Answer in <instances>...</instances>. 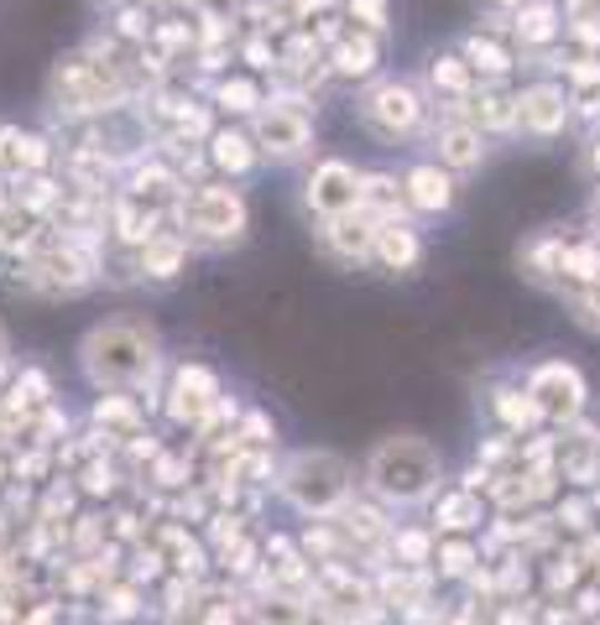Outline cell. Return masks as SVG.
Returning <instances> with one entry per match:
<instances>
[{
	"label": "cell",
	"mask_w": 600,
	"mask_h": 625,
	"mask_svg": "<svg viewBox=\"0 0 600 625\" xmlns=\"http://www.w3.org/2000/svg\"><path fill=\"white\" fill-rule=\"evenodd\" d=\"M532 396L543 406V417H574L584 406V381L569 365H543V371L532 375Z\"/></svg>",
	"instance_id": "52a82bcc"
},
{
	"label": "cell",
	"mask_w": 600,
	"mask_h": 625,
	"mask_svg": "<svg viewBox=\"0 0 600 625\" xmlns=\"http://www.w3.org/2000/svg\"><path fill=\"white\" fill-rule=\"evenodd\" d=\"M309 203L324 214V220H340V214H356L360 209V178L356 168L344 162H324V168L309 178Z\"/></svg>",
	"instance_id": "8992f818"
},
{
	"label": "cell",
	"mask_w": 600,
	"mask_h": 625,
	"mask_svg": "<svg viewBox=\"0 0 600 625\" xmlns=\"http://www.w3.org/2000/svg\"><path fill=\"white\" fill-rule=\"evenodd\" d=\"M418 94H412L408 84H381V89H371L366 94V104H360V115H366V125L371 131H381V135H402V131H412L418 125Z\"/></svg>",
	"instance_id": "5b68a950"
},
{
	"label": "cell",
	"mask_w": 600,
	"mask_h": 625,
	"mask_svg": "<svg viewBox=\"0 0 600 625\" xmlns=\"http://www.w3.org/2000/svg\"><path fill=\"white\" fill-rule=\"evenodd\" d=\"M11 141H17V135H11ZM17 157L27 162V168H42V162H48V147H42L37 135H21V141H17Z\"/></svg>",
	"instance_id": "f1b7e54d"
},
{
	"label": "cell",
	"mask_w": 600,
	"mask_h": 625,
	"mask_svg": "<svg viewBox=\"0 0 600 625\" xmlns=\"http://www.w3.org/2000/svg\"><path fill=\"white\" fill-rule=\"evenodd\" d=\"M501 6H522V0H501Z\"/></svg>",
	"instance_id": "836d02e7"
},
{
	"label": "cell",
	"mask_w": 600,
	"mask_h": 625,
	"mask_svg": "<svg viewBox=\"0 0 600 625\" xmlns=\"http://www.w3.org/2000/svg\"><path fill=\"white\" fill-rule=\"evenodd\" d=\"M58 94H69V110H104V100L116 94V84H110L104 63L73 58V63H63V73H58Z\"/></svg>",
	"instance_id": "ba28073f"
},
{
	"label": "cell",
	"mask_w": 600,
	"mask_h": 625,
	"mask_svg": "<svg viewBox=\"0 0 600 625\" xmlns=\"http://www.w3.org/2000/svg\"><path fill=\"white\" fill-rule=\"evenodd\" d=\"M377 220H350V214H340V220H329V240L340 245L344 255H377Z\"/></svg>",
	"instance_id": "8fae6325"
},
{
	"label": "cell",
	"mask_w": 600,
	"mask_h": 625,
	"mask_svg": "<svg viewBox=\"0 0 600 625\" xmlns=\"http://www.w3.org/2000/svg\"><path fill=\"white\" fill-rule=\"evenodd\" d=\"M183 224L204 240H236L240 224H246V203H240L230 188H199V193L183 203Z\"/></svg>",
	"instance_id": "277c9868"
},
{
	"label": "cell",
	"mask_w": 600,
	"mask_h": 625,
	"mask_svg": "<svg viewBox=\"0 0 600 625\" xmlns=\"http://www.w3.org/2000/svg\"><path fill=\"white\" fill-rule=\"evenodd\" d=\"M559 271L580 276V282H596V276H600V251H596V245H569V251L559 255Z\"/></svg>",
	"instance_id": "ffe728a7"
},
{
	"label": "cell",
	"mask_w": 600,
	"mask_h": 625,
	"mask_svg": "<svg viewBox=\"0 0 600 625\" xmlns=\"http://www.w3.org/2000/svg\"><path fill=\"white\" fill-rule=\"evenodd\" d=\"M574 79H580V84H596V79H600V63H596V58H580V63H574Z\"/></svg>",
	"instance_id": "1f68e13d"
},
{
	"label": "cell",
	"mask_w": 600,
	"mask_h": 625,
	"mask_svg": "<svg viewBox=\"0 0 600 625\" xmlns=\"http://www.w3.org/2000/svg\"><path fill=\"white\" fill-rule=\"evenodd\" d=\"M596 162H600V152H596Z\"/></svg>",
	"instance_id": "d590c367"
},
{
	"label": "cell",
	"mask_w": 600,
	"mask_h": 625,
	"mask_svg": "<svg viewBox=\"0 0 600 625\" xmlns=\"http://www.w3.org/2000/svg\"><path fill=\"white\" fill-rule=\"evenodd\" d=\"M517 32L528 37V42H549V37L559 32V21H553L549 6H532V11H522V21H517Z\"/></svg>",
	"instance_id": "7402d4cb"
},
{
	"label": "cell",
	"mask_w": 600,
	"mask_h": 625,
	"mask_svg": "<svg viewBox=\"0 0 600 625\" xmlns=\"http://www.w3.org/2000/svg\"><path fill=\"white\" fill-rule=\"evenodd\" d=\"M439 470H444L439 454H433L418 433H397V438H387L377 454H371V464H366L371 485H377L387 501H423V495L439 485Z\"/></svg>",
	"instance_id": "7a4b0ae2"
},
{
	"label": "cell",
	"mask_w": 600,
	"mask_h": 625,
	"mask_svg": "<svg viewBox=\"0 0 600 625\" xmlns=\"http://www.w3.org/2000/svg\"><path fill=\"white\" fill-rule=\"evenodd\" d=\"M464 58H470V68H486V73H501V68H507V52H501L491 37H476V42L464 48Z\"/></svg>",
	"instance_id": "603a6c76"
},
{
	"label": "cell",
	"mask_w": 600,
	"mask_h": 625,
	"mask_svg": "<svg viewBox=\"0 0 600 625\" xmlns=\"http://www.w3.org/2000/svg\"><path fill=\"white\" fill-rule=\"evenodd\" d=\"M257 141H261V152H277V157L298 152L309 141V115L292 110V104H272V110L257 115Z\"/></svg>",
	"instance_id": "9c48e42d"
},
{
	"label": "cell",
	"mask_w": 600,
	"mask_h": 625,
	"mask_svg": "<svg viewBox=\"0 0 600 625\" xmlns=\"http://www.w3.org/2000/svg\"><path fill=\"white\" fill-rule=\"evenodd\" d=\"M377 255L387 266H412V261H418V240H412V230H402V224H381Z\"/></svg>",
	"instance_id": "9a60e30c"
},
{
	"label": "cell",
	"mask_w": 600,
	"mask_h": 625,
	"mask_svg": "<svg viewBox=\"0 0 600 625\" xmlns=\"http://www.w3.org/2000/svg\"><path fill=\"white\" fill-rule=\"evenodd\" d=\"M220 100L224 104H230V110H257V89H251V84H246V79H236V84H224L220 89Z\"/></svg>",
	"instance_id": "484cf974"
},
{
	"label": "cell",
	"mask_w": 600,
	"mask_h": 625,
	"mask_svg": "<svg viewBox=\"0 0 600 625\" xmlns=\"http://www.w3.org/2000/svg\"><path fill=\"white\" fill-rule=\"evenodd\" d=\"M104 6H110V0H104Z\"/></svg>",
	"instance_id": "8d00e7d4"
},
{
	"label": "cell",
	"mask_w": 600,
	"mask_h": 625,
	"mask_svg": "<svg viewBox=\"0 0 600 625\" xmlns=\"http://www.w3.org/2000/svg\"><path fill=\"white\" fill-rule=\"evenodd\" d=\"M480 125H449L444 135H439V157H444L449 168H476L480 162Z\"/></svg>",
	"instance_id": "4fadbf2b"
},
{
	"label": "cell",
	"mask_w": 600,
	"mask_h": 625,
	"mask_svg": "<svg viewBox=\"0 0 600 625\" xmlns=\"http://www.w3.org/2000/svg\"><path fill=\"white\" fill-rule=\"evenodd\" d=\"M334 58H340V63H334L340 73H366V68L377 63V48H371V42H344Z\"/></svg>",
	"instance_id": "cb8c5ba5"
},
{
	"label": "cell",
	"mask_w": 600,
	"mask_h": 625,
	"mask_svg": "<svg viewBox=\"0 0 600 625\" xmlns=\"http://www.w3.org/2000/svg\"><path fill=\"white\" fill-rule=\"evenodd\" d=\"M480 522V506H476V495L460 491V495H449L444 506H439V526H449V532H460V526H476Z\"/></svg>",
	"instance_id": "ac0fdd59"
},
{
	"label": "cell",
	"mask_w": 600,
	"mask_h": 625,
	"mask_svg": "<svg viewBox=\"0 0 600 625\" xmlns=\"http://www.w3.org/2000/svg\"><path fill=\"white\" fill-rule=\"evenodd\" d=\"M183 261V245L178 240H147V251H141V266L152 271V276H172Z\"/></svg>",
	"instance_id": "e0dca14e"
},
{
	"label": "cell",
	"mask_w": 600,
	"mask_h": 625,
	"mask_svg": "<svg viewBox=\"0 0 600 625\" xmlns=\"http://www.w3.org/2000/svg\"><path fill=\"white\" fill-rule=\"evenodd\" d=\"M100 423H110V427H131V423H137V412H131L126 402H116V396H104V402H100Z\"/></svg>",
	"instance_id": "83f0119b"
},
{
	"label": "cell",
	"mask_w": 600,
	"mask_h": 625,
	"mask_svg": "<svg viewBox=\"0 0 600 625\" xmlns=\"http://www.w3.org/2000/svg\"><path fill=\"white\" fill-rule=\"evenodd\" d=\"M439 563H444V574H470V563H476V553H470L464 542H449L444 553H439Z\"/></svg>",
	"instance_id": "4316f807"
},
{
	"label": "cell",
	"mask_w": 600,
	"mask_h": 625,
	"mask_svg": "<svg viewBox=\"0 0 600 625\" xmlns=\"http://www.w3.org/2000/svg\"><path fill=\"white\" fill-rule=\"evenodd\" d=\"M356 11L371 21V27H387V0H356Z\"/></svg>",
	"instance_id": "f546056e"
},
{
	"label": "cell",
	"mask_w": 600,
	"mask_h": 625,
	"mask_svg": "<svg viewBox=\"0 0 600 625\" xmlns=\"http://www.w3.org/2000/svg\"><path fill=\"white\" fill-rule=\"evenodd\" d=\"M84 371L94 386H141L157 371V334L137 319H110L84 339Z\"/></svg>",
	"instance_id": "6da1fadb"
},
{
	"label": "cell",
	"mask_w": 600,
	"mask_h": 625,
	"mask_svg": "<svg viewBox=\"0 0 600 625\" xmlns=\"http://www.w3.org/2000/svg\"><path fill=\"white\" fill-rule=\"evenodd\" d=\"M282 491H288L292 506L313 511V516H329L350 495V470L334 454H298L282 470Z\"/></svg>",
	"instance_id": "3957f363"
},
{
	"label": "cell",
	"mask_w": 600,
	"mask_h": 625,
	"mask_svg": "<svg viewBox=\"0 0 600 625\" xmlns=\"http://www.w3.org/2000/svg\"><path fill=\"white\" fill-rule=\"evenodd\" d=\"M397 547H402V558H412V563H423V553H429V542L423 537H402Z\"/></svg>",
	"instance_id": "4dcf8cb0"
},
{
	"label": "cell",
	"mask_w": 600,
	"mask_h": 625,
	"mask_svg": "<svg viewBox=\"0 0 600 625\" xmlns=\"http://www.w3.org/2000/svg\"><path fill=\"white\" fill-rule=\"evenodd\" d=\"M497 412H501V423L517 427V433L543 417V406H538V396H532V391H507V396L497 402Z\"/></svg>",
	"instance_id": "2e32d148"
},
{
	"label": "cell",
	"mask_w": 600,
	"mask_h": 625,
	"mask_svg": "<svg viewBox=\"0 0 600 625\" xmlns=\"http://www.w3.org/2000/svg\"><path fill=\"white\" fill-rule=\"evenodd\" d=\"M517 120H522L528 131H538V135H553V131H559V125L569 120V100H564V89H553V84L528 89V94L517 100Z\"/></svg>",
	"instance_id": "30bf717a"
},
{
	"label": "cell",
	"mask_w": 600,
	"mask_h": 625,
	"mask_svg": "<svg viewBox=\"0 0 600 625\" xmlns=\"http://www.w3.org/2000/svg\"><path fill=\"white\" fill-rule=\"evenodd\" d=\"M214 162H220V168H230V172L251 168V141H246V135H236V131L214 135Z\"/></svg>",
	"instance_id": "d6986e66"
},
{
	"label": "cell",
	"mask_w": 600,
	"mask_h": 625,
	"mask_svg": "<svg viewBox=\"0 0 600 625\" xmlns=\"http://www.w3.org/2000/svg\"><path fill=\"white\" fill-rule=\"evenodd\" d=\"M596 220H600V209H596Z\"/></svg>",
	"instance_id": "e575fe53"
},
{
	"label": "cell",
	"mask_w": 600,
	"mask_h": 625,
	"mask_svg": "<svg viewBox=\"0 0 600 625\" xmlns=\"http://www.w3.org/2000/svg\"><path fill=\"white\" fill-rule=\"evenodd\" d=\"M433 84H444V89H454V94H460V89L470 84V73H464L460 58H444V63H433Z\"/></svg>",
	"instance_id": "d4e9b609"
},
{
	"label": "cell",
	"mask_w": 600,
	"mask_h": 625,
	"mask_svg": "<svg viewBox=\"0 0 600 625\" xmlns=\"http://www.w3.org/2000/svg\"><path fill=\"white\" fill-rule=\"evenodd\" d=\"M476 125H517V100L480 94V100H476Z\"/></svg>",
	"instance_id": "44dd1931"
},
{
	"label": "cell",
	"mask_w": 600,
	"mask_h": 625,
	"mask_svg": "<svg viewBox=\"0 0 600 625\" xmlns=\"http://www.w3.org/2000/svg\"><path fill=\"white\" fill-rule=\"evenodd\" d=\"M172 396H178V402H172L178 417H199L204 406H214V381H209L204 371H183L178 386H172Z\"/></svg>",
	"instance_id": "7c38bea8"
},
{
	"label": "cell",
	"mask_w": 600,
	"mask_h": 625,
	"mask_svg": "<svg viewBox=\"0 0 600 625\" xmlns=\"http://www.w3.org/2000/svg\"><path fill=\"white\" fill-rule=\"evenodd\" d=\"M408 199L418 209H444L449 203V178L439 168H412L408 172Z\"/></svg>",
	"instance_id": "5bb4252c"
},
{
	"label": "cell",
	"mask_w": 600,
	"mask_h": 625,
	"mask_svg": "<svg viewBox=\"0 0 600 625\" xmlns=\"http://www.w3.org/2000/svg\"><path fill=\"white\" fill-rule=\"evenodd\" d=\"M0 365H6V334H0Z\"/></svg>",
	"instance_id": "d6a6232c"
}]
</instances>
